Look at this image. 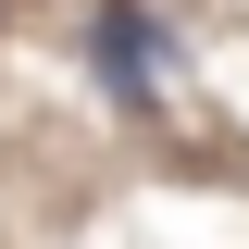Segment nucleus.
I'll list each match as a JSON object with an SVG mask.
<instances>
[{
    "label": "nucleus",
    "instance_id": "f257e3e1",
    "mask_svg": "<svg viewBox=\"0 0 249 249\" xmlns=\"http://www.w3.org/2000/svg\"><path fill=\"white\" fill-rule=\"evenodd\" d=\"M100 62H112L124 100H162V62H150V25L137 13H100Z\"/></svg>",
    "mask_w": 249,
    "mask_h": 249
}]
</instances>
